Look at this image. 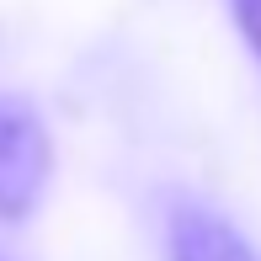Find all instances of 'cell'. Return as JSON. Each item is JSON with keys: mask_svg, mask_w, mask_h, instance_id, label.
I'll return each instance as SVG.
<instances>
[{"mask_svg": "<svg viewBox=\"0 0 261 261\" xmlns=\"http://www.w3.org/2000/svg\"><path fill=\"white\" fill-rule=\"evenodd\" d=\"M165 261H261V256L219 208L181 203L165 219Z\"/></svg>", "mask_w": 261, "mask_h": 261, "instance_id": "2", "label": "cell"}, {"mask_svg": "<svg viewBox=\"0 0 261 261\" xmlns=\"http://www.w3.org/2000/svg\"><path fill=\"white\" fill-rule=\"evenodd\" d=\"M229 11H234V27H240L245 48H251L256 64H261V0H229Z\"/></svg>", "mask_w": 261, "mask_h": 261, "instance_id": "3", "label": "cell"}, {"mask_svg": "<svg viewBox=\"0 0 261 261\" xmlns=\"http://www.w3.org/2000/svg\"><path fill=\"white\" fill-rule=\"evenodd\" d=\"M54 181V139L43 112L16 91H0V224L32 219Z\"/></svg>", "mask_w": 261, "mask_h": 261, "instance_id": "1", "label": "cell"}]
</instances>
